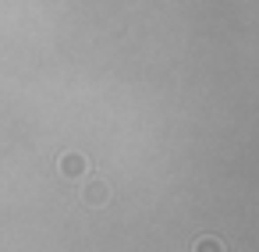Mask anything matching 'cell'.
Instances as JSON below:
<instances>
[{
	"label": "cell",
	"instance_id": "2",
	"mask_svg": "<svg viewBox=\"0 0 259 252\" xmlns=\"http://www.w3.org/2000/svg\"><path fill=\"white\" fill-rule=\"evenodd\" d=\"M82 199H85V206H107V199H110V188H107V181H100V178H89V185H85Z\"/></svg>",
	"mask_w": 259,
	"mask_h": 252
},
{
	"label": "cell",
	"instance_id": "1",
	"mask_svg": "<svg viewBox=\"0 0 259 252\" xmlns=\"http://www.w3.org/2000/svg\"><path fill=\"white\" fill-rule=\"evenodd\" d=\"M57 171H61V178H85L89 174V160L78 149H68V153H61Z\"/></svg>",
	"mask_w": 259,
	"mask_h": 252
},
{
	"label": "cell",
	"instance_id": "3",
	"mask_svg": "<svg viewBox=\"0 0 259 252\" xmlns=\"http://www.w3.org/2000/svg\"><path fill=\"white\" fill-rule=\"evenodd\" d=\"M192 252H227V248H224V241H220V238H213V234H202V238L192 245Z\"/></svg>",
	"mask_w": 259,
	"mask_h": 252
}]
</instances>
